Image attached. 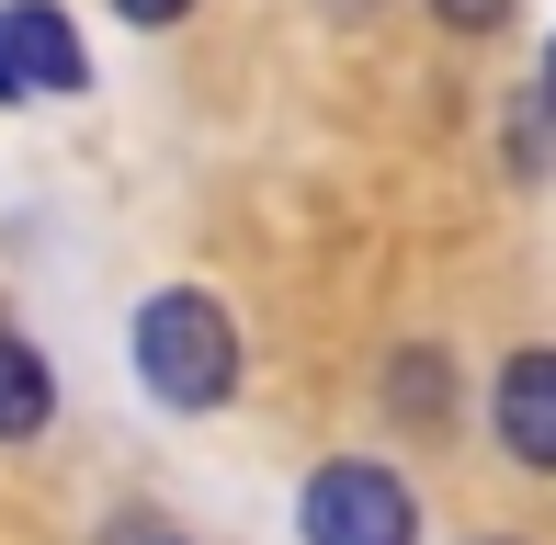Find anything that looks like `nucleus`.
I'll return each mask as SVG.
<instances>
[{"label": "nucleus", "mask_w": 556, "mask_h": 545, "mask_svg": "<svg viewBox=\"0 0 556 545\" xmlns=\"http://www.w3.org/2000/svg\"><path fill=\"white\" fill-rule=\"evenodd\" d=\"M114 12H125V23H182L193 0H114Z\"/></svg>", "instance_id": "nucleus-8"}, {"label": "nucleus", "mask_w": 556, "mask_h": 545, "mask_svg": "<svg viewBox=\"0 0 556 545\" xmlns=\"http://www.w3.org/2000/svg\"><path fill=\"white\" fill-rule=\"evenodd\" d=\"M0 103H12V68H0Z\"/></svg>", "instance_id": "nucleus-10"}, {"label": "nucleus", "mask_w": 556, "mask_h": 545, "mask_svg": "<svg viewBox=\"0 0 556 545\" xmlns=\"http://www.w3.org/2000/svg\"><path fill=\"white\" fill-rule=\"evenodd\" d=\"M137 376H148L160 409H216L227 386H239V330H227V307L193 295V284L148 295L137 307Z\"/></svg>", "instance_id": "nucleus-1"}, {"label": "nucleus", "mask_w": 556, "mask_h": 545, "mask_svg": "<svg viewBox=\"0 0 556 545\" xmlns=\"http://www.w3.org/2000/svg\"><path fill=\"white\" fill-rule=\"evenodd\" d=\"M432 12L454 23V35H489V23H511V0H432Z\"/></svg>", "instance_id": "nucleus-7"}, {"label": "nucleus", "mask_w": 556, "mask_h": 545, "mask_svg": "<svg viewBox=\"0 0 556 545\" xmlns=\"http://www.w3.org/2000/svg\"><path fill=\"white\" fill-rule=\"evenodd\" d=\"M307 545H420V500L397 466L341 455L307 478Z\"/></svg>", "instance_id": "nucleus-2"}, {"label": "nucleus", "mask_w": 556, "mask_h": 545, "mask_svg": "<svg viewBox=\"0 0 556 545\" xmlns=\"http://www.w3.org/2000/svg\"><path fill=\"white\" fill-rule=\"evenodd\" d=\"M489 545H511V534H489Z\"/></svg>", "instance_id": "nucleus-12"}, {"label": "nucleus", "mask_w": 556, "mask_h": 545, "mask_svg": "<svg viewBox=\"0 0 556 545\" xmlns=\"http://www.w3.org/2000/svg\"><path fill=\"white\" fill-rule=\"evenodd\" d=\"M148 545H182V534H148Z\"/></svg>", "instance_id": "nucleus-11"}, {"label": "nucleus", "mask_w": 556, "mask_h": 545, "mask_svg": "<svg viewBox=\"0 0 556 545\" xmlns=\"http://www.w3.org/2000/svg\"><path fill=\"white\" fill-rule=\"evenodd\" d=\"M545 103H556V58H545Z\"/></svg>", "instance_id": "nucleus-9"}, {"label": "nucleus", "mask_w": 556, "mask_h": 545, "mask_svg": "<svg viewBox=\"0 0 556 545\" xmlns=\"http://www.w3.org/2000/svg\"><path fill=\"white\" fill-rule=\"evenodd\" d=\"M46 420H58V376H46V353H35V341H12V330H0V443H35Z\"/></svg>", "instance_id": "nucleus-5"}, {"label": "nucleus", "mask_w": 556, "mask_h": 545, "mask_svg": "<svg viewBox=\"0 0 556 545\" xmlns=\"http://www.w3.org/2000/svg\"><path fill=\"white\" fill-rule=\"evenodd\" d=\"M387 398H397V420H420V432H432L443 398H454V386H443V353H397V364H387Z\"/></svg>", "instance_id": "nucleus-6"}, {"label": "nucleus", "mask_w": 556, "mask_h": 545, "mask_svg": "<svg viewBox=\"0 0 556 545\" xmlns=\"http://www.w3.org/2000/svg\"><path fill=\"white\" fill-rule=\"evenodd\" d=\"M489 420H500V443H511V466L556 478V341H534V353H511V364H500Z\"/></svg>", "instance_id": "nucleus-4"}, {"label": "nucleus", "mask_w": 556, "mask_h": 545, "mask_svg": "<svg viewBox=\"0 0 556 545\" xmlns=\"http://www.w3.org/2000/svg\"><path fill=\"white\" fill-rule=\"evenodd\" d=\"M0 68H12V103H23V91L58 103V91L91 80V58H80V35H68L58 0H12V12H0Z\"/></svg>", "instance_id": "nucleus-3"}]
</instances>
